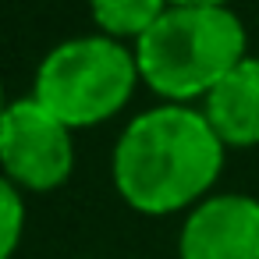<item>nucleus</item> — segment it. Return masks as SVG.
Wrapping results in <instances>:
<instances>
[{
    "label": "nucleus",
    "mask_w": 259,
    "mask_h": 259,
    "mask_svg": "<svg viewBox=\"0 0 259 259\" xmlns=\"http://www.w3.org/2000/svg\"><path fill=\"white\" fill-rule=\"evenodd\" d=\"M209 128L220 135L227 149H255L259 146V57H245L231 68L199 107Z\"/></svg>",
    "instance_id": "nucleus-6"
},
{
    "label": "nucleus",
    "mask_w": 259,
    "mask_h": 259,
    "mask_svg": "<svg viewBox=\"0 0 259 259\" xmlns=\"http://www.w3.org/2000/svg\"><path fill=\"white\" fill-rule=\"evenodd\" d=\"M248 57L245 22L231 8H167L135 43L142 82L163 103L206 100L209 89Z\"/></svg>",
    "instance_id": "nucleus-2"
},
{
    "label": "nucleus",
    "mask_w": 259,
    "mask_h": 259,
    "mask_svg": "<svg viewBox=\"0 0 259 259\" xmlns=\"http://www.w3.org/2000/svg\"><path fill=\"white\" fill-rule=\"evenodd\" d=\"M142 82L135 47L110 36H75L57 43L36 68L32 100L57 121L75 128H96L121 114Z\"/></svg>",
    "instance_id": "nucleus-3"
},
{
    "label": "nucleus",
    "mask_w": 259,
    "mask_h": 259,
    "mask_svg": "<svg viewBox=\"0 0 259 259\" xmlns=\"http://www.w3.org/2000/svg\"><path fill=\"white\" fill-rule=\"evenodd\" d=\"M167 8H170L167 0H89L93 22L100 25L103 36H110L117 43H124V39L139 43L160 22V15Z\"/></svg>",
    "instance_id": "nucleus-7"
},
{
    "label": "nucleus",
    "mask_w": 259,
    "mask_h": 259,
    "mask_svg": "<svg viewBox=\"0 0 259 259\" xmlns=\"http://www.w3.org/2000/svg\"><path fill=\"white\" fill-rule=\"evenodd\" d=\"M170 8H231V0H167Z\"/></svg>",
    "instance_id": "nucleus-9"
},
{
    "label": "nucleus",
    "mask_w": 259,
    "mask_h": 259,
    "mask_svg": "<svg viewBox=\"0 0 259 259\" xmlns=\"http://www.w3.org/2000/svg\"><path fill=\"white\" fill-rule=\"evenodd\" d=\"M0 170L25 192H54L75 170V132L32 96L11 100L0 121Z\"/></svg>",
    "instance_id": "nucleus-4"
},
{
    "label": "nucleus",
    "mask_w": 259,
    "mask_h": 259,
    "mask_svg": "<svg viewBox=\"0 0 259 259\" xmlns=\"http://www.w3.org/2000/svg\"><path fill=\"white\" fill-rule=\"evenodd\" d=\"M4 110H8V96H4V82H0V121H4Z\"/></svg>",
    "instance_id": "nucleus-10"
},
{
    "label": "nucleus",
    "mask_w": 259,
    "mask_h": 259,
    "mask_svg": "<svg viewBox=\"0 0 259 259\" xmlns=\"http://www.w3.org/2000/svg\"><path fill=\"white\" fill-rule=\"evenodd\" d=\"M178 259H259V199L213 192L185 213Z\"/></svg>",
    "instance_id": "nucleus-5"
},
{
    "label": "nucleus",
    "mask_w": 259,
    "mask_h": 259,
    "mask_svg": "<svg viewBox=\"0 0 259 259\" xmlns=\"http://www.w3.org/2000/svg\"><path fill=\"white\" fill-rule=\"evenodd\" d=\"M227 146L206 114L185 103H160L128 121L114 146V188L146 217L188 213L224 174Z\"/></svg>",
    "instance_id": "nucleus-1"
},
{
    "label": "nucleus",
    "mask_w": 259,
    "mask_h": 259,
    "mask_svg": "<svg viewBox=\"0 0 259 259\" xmlns=\"http://www.w3.org/2000/svg\"><path fill=\"white\" fill-rule=\"evenodd\" d=\"M25 234V199L15 181L0 174V259H11Z\"/></svg>",
    "instance_id": "nucleus-8"
}]
</instances>
